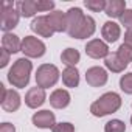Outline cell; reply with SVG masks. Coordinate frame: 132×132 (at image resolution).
I'll use <instances>...</instances> for the list:
<instances>
[{"mask_svg":"<svg viewBox=\"0 0 132 132\" xmlns=\"http://www.w3.org/2000/svg\"><path fill=\"white\" fill-rule=\"evenodd\" d=\"M31 69H33V64L27 57L17 59L8 72V81L17 89H23L30 82Z\"/></svg>","mask_w":132,"mask_h":132,"instance_id":"1","label":"cell"},{"mask_svg":"<svg viewBox=\"0 0 132 132\" xmlns=\"http://www.w3.org/2000/svg\"><path fill=\"white\" fill-rule=\"evenodd\" d=\"M121 107V98L118 93L115 92H107L103 96H100V100H96L92 106H90V112L95 117H104L109 113L117 112Z\"/></svg>","mask_w":132,"mask_h":132,"instance_id":"2","label":"cell"},{"mask_svg":"<svg viewBox=\"0 0 132 132\" xmlns=\"http://www.w3.org/2000/svg\"><path fill=\"white\" fill-rule=\"evenodd\" d=\"M59 79V70L53 64H42L36 73V82L40 89L53 87Z\"/></svg>","mask_w":132,"mask_h":132,"instance_id":"3","label":"cell"},{"mask_svg":"<svg viewBox=\"0 0 132 132\" xmlns=\"http://www.w3.org/2000/svg\"><path fill=\"white\" fill-rule=\"evenodd\" d=\"M0 23H2V30L3 31H10L13 30L14 27H17L19 23V11L13 8V3L11 2H2L0 5Z\"/></svg>","mask_w":132,"mask_h":132,"instance_id":"4","label":"cell"},{"mask_svg":"<svg viewBox=\"0 0 132 132\" xmlns=\"http://www.w3.org/2000/svg\"><path fill=\"white\" fill-rule=\"evenodd\" d=\"M25 56L28 57H40L45 53V44L42 40H39L37 37L33 36H25L22 40V50Z\"/></svg>","mask_w":132,"mask_h":132,"instance_id":"5","label":"cell"},{"mask_svg":"<svg viewBox=\"0 0 132 132\" xmlns=\"http://www.w3.org/2000/svg\"><path fill=\"white\" fill-rule=\"evenodd\" d=\"M86 53H87V56H90L93 59H100V57H104L106 59L109 56V47L101 39H93V40L87 42Z\"/></svg>","mask_w":132,"mask_h":132,"instance_id":"6","label":"cell"},{"mask_svg":"<svg viewBox=\"0 0 132 132\" xmlns=\"http://www.w3.org/2000/svg\"><path fill=\"white\" fill-rule=\"evenodd\" d=\"M95 20L90 17V16H84L82 22L79 23V27L70 34V37H75V39H86V37H90L93 33H95Z\"/></svg>","mask_w":132,"mask_h":132,"instance_id":"7","label":"cell"},{"mask_svg":"<svg viewBox=\"0 0 132 132\" xmlns=\"http://www.w3.org/2000/svg\"><path fill=\"white\" fill-rule=\"evenodd\" d=\"M86 81L92 87H101L107 82V72L101 67H92L86 73Z\"/></svg>","mask_w":132,"mask_h":132,"instance_id":"8","label":"cell"},{"mask_svg":"<svg viewBox=\"0 0 132 132\" xmlns=\"http://www.w3.org/2000/svg\"><path fill=\"white\" fill-rule=\"evenodd\" d=\"M47 20H48V23H50V27L53 28L54 33L67 31V13L53 11V13L47 14Z\"/></svg>","mask_w":132,"mask_h":132,"instance_id":"9","label":"cell"},{"mask_svg":"<svg viewBox=\"0 0 132 132\" xmlns=\"http://www.w3.org/2000/svg\"><path fill=\"white\" fill-rule=\"evenodd\" d=\"M25 103L28 107L31 109H37L40 107L44 103H45V89H40V87H31L27 95H25Z\"/></svg>","mask_w":132,"mask_h":132,"instance_id":"10","label":"cell"},{"mask_svg":"<svg viewBox=\"0 0 132 132\" xmlns=\"http://www.w3.org/2000/svg\"><path fill=\"white\" fill-rule=\"evenodd\" d=\"M33 124L36 127H40V129H53L54 127V113L50 112V110H40V112H36L33 115Z\"/></svg>","mask_w":132,"mask_h":132,"instance_id":"11","label":"cell"},{"mask_svg":"<svg viewBox=\"0 0 132 132\" xmlns=\"http://www.w3.org/2000/svg\"><path fill=\"white\" fill-rule=\"evenodd\" d=\"M31 30L34 33H37L39 36L42 37H51L54 34L53 28L50 27L48 20H47V16H40V17H36L33 22H31Z\"/></svg>","mask_w":132,"mask_h":132,"instance_id":"12","label":"cell"},{"mask_svg":"<svg viewBox=\"0 0 132 132\" xmlns=\"http://www.w3.org/2000/svg\"><path fill=\"white\" fill-rule=\"evenodd\" d=\"M50 104L54 109H64L70 104V93L64 89H57L50 95Z\"/></svg>","mask_w":132,"mask_h":132,"instance_id":"13","label":"cell"},{"mask_svg":"<svg viewBox=\"0 0 132 132\" xmlns=\"http://www.w3.org/2000/svg\"><path fill=\"white\" fill-rule=\"evenodd\" d=\"M82 19H84V14L79 8H70L67 11V33H69V36L79 27Z\"/></svg>","mask_w":132,"mask_h":132,"instance_id":"14","label":"cell"},{"mask_svg":"<svg viewBox=\"0 0 132 132\" xmlns=\"http://www.w3.org/2000/svg\"><path fill=\"white\" fill-rule=\"evenodd\" d=\"M20 107V96L16 90H8L2 100V109L5 112H16Z\"/></svg>","mask_w":132,"mask_h":132,"instance_id":"15","label":"cell"},{"mask_svg":"<svg viewBox=\"0 0 132 132\" xmlns=\"http://www.w3.org/2000/svg\"><path fill=\"white\" fill-rule=\"evenodd\" d=\"M2 47L3 50H6L10 54L11 53H17L22 50V42L19 40V37L13 33H5L2 37Z\"/></svg>","mask_w":132,"mask_h":132,"instance_id":"16","label":"cell"},{"mask_svg":"<svg viewBox=\"0 0 132 132\" xmlns=\"http://www.w3.org/2000/svg\"><path fill=\"white\" fill-rule=\"evenodd\" d=\"M124 11H126V0H109L104 10V13L109 17H118V19L123 16Z\"/></svg>","mask_w":132,"mask_h":132,"instance_id":"17","label":"cell"},{"mask_svg":"<svg viewBox=\"0 0 132 132\" xmlns=\"http://www.w3.org/2000/svg\"><path fill=\"white\" fill-rule=\"evenodd\" d=\"M101 33H103V37L106 39V42H117L118 37H120V34H121V30H120L118 23L109 20V22H106L103 25Z\"/></svg>","mask_w":132,"mask_h":132,"instance_id":"18","label":"cell"},{"mask_svg":"<svg viewBox=\"0 0 132 132\" xmlns=\"http://www.w3.org/2000/svg\"><path fill=\"white\" fill-rule=\"evenodd\" d=\"M62 82L65 87H78L79 84V72L76 67H67L62 72Z\"/></svg>","mask_w":132,"mask_h":132,"instance_id":"19","label":"cell"},{"mask_svg":"<svg viewBox=\"0 0 132 132\" xmlns=\"http://www.w3.org/2000/svg\"><path fill=\"white\" fill-rule=\"evenodd\" d=\"M104 65H106L109 70L115 72V73H120V72H123V70L127 67V64H124V62L117 56V53H109V56L104 59Z\"/></svg>","mask_w":132,"mask_h":132,"instance_id":"20","label":"cell"},{"mask_svg":"<svg viewBox=\"0 0 132 132\" xmlns=\"http://www.w3.org/2000/svg\"><path fill=\"white\" fill-rule=\"evenodd\" d=\"M16 8H17L19 14L23 17H33L37 13V6H36L34 0H22V2H17Z\"/></svg>","mask_w":132,"mask_h":132,"instance_id":"21","label":"cell"},{"mask_svg":"<svg viewBox=\"0 0 132 132\" xmlns=\"http://www.w3.org/2000/svg\"><path fill=\"white\" fill-rule=\"evenodd\" d=\"M79 51L75 50V48H67V50H64L62 54H61V59L62 62L67 65V67H75V65L79 62Z\"/></svg>","mask_w":132,"mask_h":132,"instance_id":"22","label":"cell"},{"mask_svg":"<svg viewBox=\"0 0 132 132\" xmlns=\"http://www.w3.org/2000/svg\"><path fill=\"white\" fill-rule=\"evenodd\" d=\"M117 56L124 64H129V62H132V48L129 45H126V44H121L120 48H118V51H117Z\"/></svg>","mask_w":132,"mask_h":132,"instance_id":"23","label":"cell"},{"mask_svg":"<svg viewBox=\"0 0 132 132\" xmlns=\"http://www.w3.org/2000/svg\"><path fill=\"white\" fill-rule=\"evenodd\" d=\"M124 130H126V124L121 120H112L104 126V132H124Z\"/></svg>","mask_w":132,"mask_h":132,"instance_id":"24","label":"cell"},{"mask_svg":"<svg viewBox=\"0 0 132 132\" xmlns=\"http://www.w3.org/2000/svg\"><path fill=\"white\" fill-rule=\"evenodd\" d=\"M120 89L124 93L132 95V73H126V75L121 76V79H120Z\"/></svg>","mask_w":132,"mask_h":132,"instance_id":"25","label":"cell"},{"mask_svg":"<svg viewBox=\"0 0 132 132\" xmlns=\"http://www.w3.org/2000/svg\"><path fill=\"white\" fill-rule=\"evenodd\" d=\"M106 3L107 2H104V0H86L84 2V5L93 13H100V11L106 10Z\"/></svg>","mask_w":132,"mask_h":132,"instance_id":"26","label":"cell"},{"mask_svg":"<svg viewBox=\"0 0 132 132\" xmlns=\"http://www.w3.org/2000/svg\"><path fill=\"white\" fill-rule=\"evenodd\" d=\"M120 22H121V25H124L126 28L132 30V10H126V11L123 13V16L120 17Z\"/></svg>","mask_w":132,"mask_h":132,"instance_id":"27","label":"cell"},{"mask_svg":"<svg viewBox=\"0 0 132 132\" xmlns=\"http://www.w3.org/2000/svg\"><path fill=\"white\" fill-rule=\"evenodd\" d=\"M53 132H75V127L72 123H57L54 124Z\"/></svg>","mask_w":132,"mask_h":132,"instance_id":"28","label":"cell"},{"mask_svg":"<svg viewBox=\"0 0 132 132\" xmlns=\"http://www.w3.org/2000/svg\"><path fill=\"white\" fill-rule=\"evenodd\" d=\"M36 6H37V11H51L54 8V3L51 0H37Z\"/></svg>","mask_w":132,"mask_h":132,"instance_id":"29","label":"cell"},{"mask_svg":"<svg viewBox=\"0 0 132 132\" xmlns=\"http://www.w3.org/2000/svg\"><path fill=\"white\" fill-rule=\"evenodd\" d=\"M10 62V53L6 50H0V67H6Z\"/></svg>","mask_w":132,"mask_h":132,"instance_id":"30","label":"cell"},{"mask_svg":"<svg viewBox=\"0 0 132 132\" xmlns=\"http://www.w3.org/2000/svg\"><path fill=\"white\" fill-rule=\"evenodd\" d=\"M0 132H16V127L11 123H2V126H0Z\"/></svg>","mask_w":132,"mask_h":132,"instance_id":"31","label":"cell"},{"mask_svg":"<svg viewBox=\"0 0 132 132\" xmlns=\"http://www.w3.org/2000/svg\"><path fill=\"white\" fill-rule=\"evenodd\" d=\"M124 44L132 48V30H127V31L124 33Z\"/></svg>","mask_w":132,"mask_h":132,"instance_id":"32","label":"cell"},{"mask_svg":"<svg viewBox=\"0 0 132 132\" xmlns=\"http://www.w3.org/2000/svg\"><path fill=\"white\" fill-rule=\"evenodd\" d=\"M130 124H132V117H130Z\"/></svg>","mask_w":132,"mask_h":132,"instance_id":"33","label":"cell"}]
</instances>
